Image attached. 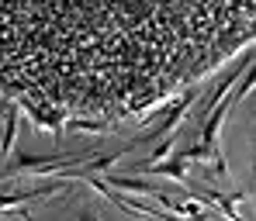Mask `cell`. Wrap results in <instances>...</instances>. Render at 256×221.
Segmentation results:
<instances>
[{"mask_svg":"<svg viewBox=\"0 0 256 221\" xmlns=\"http://www.w3.org/2000/svg\"><path fill=\"white\" fill-rule=\"evenodd\" d=\"M111 187L118 190H135V194H156V187L142 177H111Z\"/></svg>","mask_w":256,"mask_h":221,"instance_id":"cell-3","label":"cell"},{"mask_svg":"<svg viewBox=\"0 0 256 221\" xmlns=\"http://www.w3.org/2000/svg\"><path fill=\"white\" fill-rule=\"evenodd\" d=\"M204 208L201 204H194V201H184V204H176V215H190V218H198Z\"/></svg>","mask_w":256,"mask_h":221,"instance_id":"cell-7","label":"cell"},{"mask_svg":"<svg viewBox=\"0 0 256 221\" xmlns=\"http://www.w3.org/2000/svg\"><path fill=\"white\" fill-rule=\"evenodd\" d=\"M14 135H18V107H7V111H4V132H0V159L10 152Z\"/></svg>","mask_w":256,"mask_h":221,"instance_id":"cell-2","label":"cell"},{"mask_svg":"<svg viewBox=\"0 0 256 221\" xmlns=\"http://www.w3.org/2000/svg\"><path fill=\"white\" fill-rule=\"evenodd\" d=\"M184 156H187V159H214V156H218V149H214V142H204V138H201V145L187 149Z\"/></svg>","mask_w":256,"mask_h":221,"instance_id":"cell-5","label":"cell"},{"mask_svg":"<svg viewBox=\"0 0 256 221\" xmlns=\"http://www.w3.org/2000/svg\"><path fill=\"white\" fill-rule=\"evenodd\" d=\"M125 152H128V149H118V152H108V156H94V159H90V170H111V166H114V163H118V159H122Z\"/></svg>","mask_w":256,"mask_h":221,"instance_id":"cell-6","label":"cell"},{"mask_svg":"<svg viewBox=\"0 0 256 221\" xmlns=\"http://www.w3.org/2000/svg\"><path fill=\"white\" fill-rule=\"evenodd\" d=\"M70 128H76V132H104V121H73Z\"/></svg>","mask_w":256,"mask_h":221,"instance_id":"cell-8","label":"cell"},{"mask_svg":"<svg viewBox=\"0 0 256 221\" xmlns=\"http://www.w3.org/2000/svg\"><path fill=\"white\" fill-rule=\"evenodd\" d=\"M142 173H160V177H170V180H187V156L180 152V156H173V159H160V163H152V166H146Z\"/></svg>","mask_w":256,"mask_h":221,"instance_id":"cell-1","label":"cell"},{"mask_svg":"<svg viewBox=\"0 0 256 221\" xmlns=\"http://www.w3.org/2000/svg\"><path fill=\"white\" fill-rule=\"evenodd\" d=\"M253 87H256V62H253V66H246V76H239V83L232 87V93H228V97H232V100H242V97H246Z\"/></svg>","mask_w":256,"mask_h":221,"instance_id":"cell-4","label":"cell"}]
</instances>
